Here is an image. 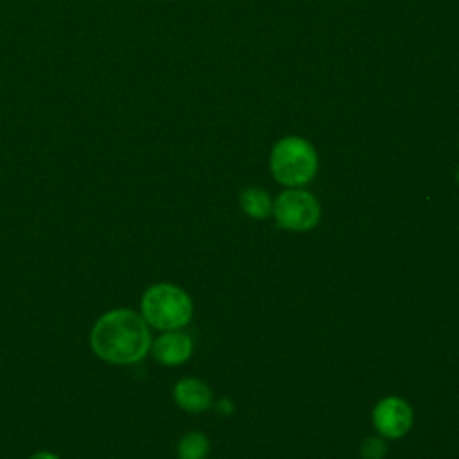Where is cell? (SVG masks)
I'll return each instance as SVG.
<instances>
[{
  "label": "cell",
  "instance_id": "cell-11",
  "mask_svg": "<svg viewBox=\"0 0 459 459\" xmlns=\"http://www.w3.org/2000/svg\"><path fill=\"white\" fill-rule=\"evenodd\" d=\"M217 409H219V412H222V414H231L233 405H231V402H230L228 398H222V400L217 403Z\"/></svg>",
  "mask_w": 459,
  "mask_h": 459
},
{
  "label": "cell",
  "instance_id": "cell-3",
  "mask_svg": "<svg viewBox=\"0 0 459 459\" xmlns=\"http://www.w3.org/2000/svg\"><path fill=\"white\" fill-rule=\"evenodd\" d=\"M271 172L280 185L289 188L303 186L317 172V152L314 145L301 136H283L271 151Z\"/></svg>",
  "mask_w": 459,
  "mask_h": 459
},
{
  "label": "cell",
  "instance_id": "cell-2",
  "mask_svg": "<svg viewBox=\"0 0 459 459\" xmlns=\"http://www.w3.org/2000/svg\"><path fill=\"white\" fill-rule=\"evenodd\" d=\"M140 310L149 326L169 332L186 326L192 319L194 305L181 287L172 283H156L143 292Z\"/></svg>",
  "mask_w": 459,
  "mask_h": 459
},
{
  "label": "cell",
  "instance_id": "cell-6",
  "mask_svg": "<svg viewBox=\"0 0 459 459\" xmlns=\"http://www.w3.org/2000/svg\"><path fill=\"white\" fill-rule=\"evenodd\" d=\"M192 350L194 342L190 335L179 330H169L151 342L149 351L163 366H179L190 359Z\"/></svg>",
  "mask_w": 459,
  "mask_h": 459
},
{
  "label": "cell",
  "instance_id": "cell-1",
  "mask_svg": "<svg viewBox=\"0 0 459 459\" xmlns=\"http://www.w3.org/2000/svg\"><path fill=\"white\" fill-rule=\"evenodd\" d=\"M151 342L149 325L142 314L129 308H113L102 314L90 333L93 353L117 366L140 362L149 353Z\"/></svg>",
  "mask_w": 459,
  "mask_h": 459
},
{
  "label": "cell",
  "instance_id": "cell-13",
  "mask_svg": "<svg viewBox=\"0 0 459 459\" xmlns=\"http://www.w3.org/2000/svg\"><path fill=\"white\" fill-rule=\"evenodd\" d=\"M455 179H457V183H459V169H457V172H455Z\"/></svg>",
  "mask_w": 459,
  "mask_h": 459
},
{
  "label": "cell",
  "instance_id": "cell-4",
  "mask_svg": "<svg viewBox=\"0 0 459 459\" xmlns=\"http://www.w3.org/2000/svg\"><path fill=\"white\" fill-rule=\"evenodd\" d=\"M273 213L280 228L307 231L319 222L321 206L310 192L301 188H289L281 192L273 203Z\"/></svg>",
  "mask_w": 459,
  "mask_h": 459
},
{
  "label": "cell",
  "instance_id": "cell-12",
  "mask_svg": "<svg viewBox=\"0 0 459 459\" xmlns=\"http://www.w3.org/2000/svg\"><path fill=\"white\" fill-rule=\"evenodd\" d=\"M29 459H61L57 454L54 452H48V450H43V452H36L34 455H30Z\"/></svg>",
  "mask_w": 459,
  "mask_h": 459
},
{
  "label": "cell",
  "instance_id": "cell-10",
  "mask_svg": "<svg viewBox=\"0 0 459 459\" xmlns=\"http://www.w3.org/2000/svg\"><path fill=\"white\" fill-rule=\"evenodd\" d=\"M385 452L387 446L380 437H368L360 446V454L364 459H384Z\"/></svg>",
  "mask_w": 459,
  "mask_h": 459
},
{
  "label": "cell",
  "instance_id": "cell-7",
  "mask_svg": "<svg viewBox=\"0 0 459 459\" xmlns=\"http://www.w3.org/2000/svg\"><path fill=\"white\" fill-rule=\"evenodd\" d=\"M174 400L186 412H204L212 407L213 393L199 378H183L174 385Z\"/></svg>",
  "mask_w": 459,
  "mask_h": 459
},
{
  "label": "cell",
  "instance_id": "cell-9",
  "mask_svg": "<svg viewBox=\"0 0 459 459\" xmlns=\"http://www.w3.org/2000/svg\"><path fill=\"white\" fill-rule=\"evenodd\" d=\"M210 452V441L203 432H186L178 445L179 459H204Z\"/></svg>",
  "mask_w": 459,
  "mask_h": 459
},
{
  "label": "cell",
  "instance_id": "cell-5",
  "mask_svg": "<svg viewBox=\"0 0 459 459\" xmlns=\"http://www.w3.org/2000/svg\"><path fill=\"white\" fill-rule=\"evenodd\" d=\"M373 423L380 436L398 439L412 427V411L405 400L387 396L375 405Z\"/></svg>",
  "mask_w": 459,
  "mask_h": 459
},
{
  "label": "cell",
  "instance_id": "cell-8",
  "mask_svg": "<svg viewBox=\"0 0 459 459\" xmlns=\"http://www.w3.org/2000/svg\"><path fill=\"white\" fill-rule=\"evenodd\" d=\"M242 210L253 219H265L273 213V201L260 186H249L240 194Z\"/></svg>",
  "mask_w": 459,
  "mask_h": 459
}]
</instances>
